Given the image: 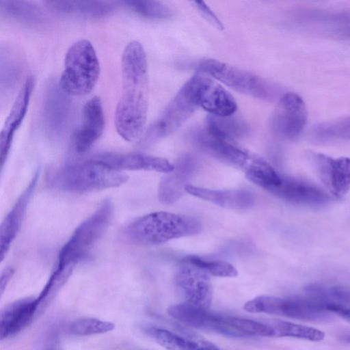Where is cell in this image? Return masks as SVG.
<instances>
[{
    "label": "cell",
    "mask_w": 350,
    "mask_h": 350,
    "mask_svg": "<svg viewBox=\"0 0 350 350\" xmlns=\"http://www.w3.org/2000/svg\"><path fill=\"white\" fill-rule=\"evenodd\" d=\"M310 159L323 184L337 198L350 190V158H332L322 153L311 152Z\"/></svg>",
    "instance_id": "13"
},
{
    "label": "cell",
    "mask_w": 350,
    "mask_h": 350,
    "mask_svg": "<svg viewBox=\"0 0 350 350\" xmlns=\"http://www.w3.org/2000/svg\"><path fill=\"white\" fill-rule=\"evenodd\" d=\"M243 308L250 312L266 313L304 321H323L329 318V312L308 296L279 297L260 295L247 301Z\"/></svg>",
    "instance_id": "9"
},
{
    "label": "cell",
    "mask_w": 350,
    "mask_h": 350,
    "mask_svg": "<svg viewBox=\"0 0 350 350\" xmlns=\"http://www.w3.org/2000/svg\"><path fill=\"white\" fill-rule=\"evenodd\" d=\"M345 340L348 342H350V335H347L346 336L345 338H344Z\"/></svg>",
    "instance_id": "38"
},
{
    "label": "cell",
    "mask_w": 350,
    "mask_h": 350,
    "mask_svg": "<svg viewBox=\"0 0 350 350\" xmlns=\"http://www.w3.org/2000/svg\"><path fill=\"white\" fill-rule=\"evenodd\" d=\"M191 161L189 159L187 166L183 171V161L178 170H174L165 174L160 180L158 188V197L159 201L165 204H173L177 201L183 192L185 191V183L187 168L191 166Z\"/></svg>",
    "instance_id": "28"
},
{
    "label": "cell",
    "mask_w": 350,
    "mask_h": 350,
    "mask_svg": "<svg viewBox=\"0 0 350 350\" xmlns=\"http://www.w3.org/2000/svg\"><path fill=\"white\" fill-rule=\"evenodd\" d=\"M198 67L200 72L240 93L264 100H272L278 96V88L275 84L240 68L214 59L202 60Z\"/></svg>",
    "instance_id": "7"
},
{
    "label": "cell",
    "mask_w": 350,
    "mask_h": 350,
    "mask_svg": "<svg viewBox=\"0 0 350 350\" xmlns=\"http://www.w3.org/2000/svg\"><path fill=\"white\" fill-rule=\"evenodd\" d=\"M0 10L5 16L27 24L38 25L46 20L41 8L29 1L1 0Z\"/></svg>",
    "instance_id": "27"
},
{
    "label": "cell",
    "mask_w": 350,
    "mask_h": 350,
    "mask_svg": "<svg viewBox=\"0 0 350 350\" xmlns=\"http://www.w3.org/2000/svg\"><path fill=\"white\" fill-rule=\"evenodd\" d=\"M90 159L120 172L146 170L167 174L175 168L166 159L137 152H105L94 155Z\"/></svg>",
    "instance_id": "16"
},
{
    "label": "cell",
    "mask_w": 350,
    "mask_h": 350,
    "mask_svg": "<svg viewBox=\"0 0 350 350\" xmlns=\"http://www.w3.org/2000/svg\"><path fill=\"white\" fill-rule=\"evenodd\" d=\"M174 284L185 303L209 309L213 296L210 275L186 258L178 264Z\"/></svg>",
    "instance_id": "11"
},
{
    "label": "cell",
    "mask_w": 350,
    "mask_h": 350,
    "mask_svg": "<svg viewBox=\"0 0 350 350\" xmlns=\"http://www.w3.org/2000/svg\"><path fill=\"white\" fill-rule=\"evenodd\" d=\"M112 213L111 202L104 200L90 217L76 228L62 247L55 269L71 272L76 264L88 256L107 228Z\"/></svg>",
    "instance_id": "6"
},
{
    "label": "cell",
    "mask_w": 350,
    "mask_h": 350,
    "mask_svg": "<svg viewBox=\"0 0 350 350\" xmlns=\"http://www.w3.org/2000/svg\"><path fill=\"white\" fill-rule=\"evenodd\" d=\"M34 84L33 76L30 75L25 79L1 129L0 135L1 167L10 150L14 135L27 113Z\"/></svg>",
    "instance_id": "18"
},
{
    "label": "cell",
    "mask_w": 350,
    "mask_h": 350,
    "mask_svg": "<svg viewBox=\"0 0 350 350\" xmlns=\"http://www.w3.org/2000/svg\"><path fill=\"white\" fill-rule=\"evenodd\" d=\"M307 109L302 98L286 92L279 99L270 121L272 131L278 136L293 139L300 135L307 122Z\"/></svg>",
    "instance_id": "12"
},
{
    "label": "cell",
    "mask_w": 350,
    "mask_h": 350,
    "mask_svg": "<svg viewBox=\"0 0 350 350\" xmlns=\"http://www.w3.org/2000/svg\"><path fill=\"white\" fill-rule=\"evenodd\" d=\"M122 88L115 111V126L125 141L135 142L144 133L148 108V76L146 52L133 40L125 46L121 61Z\"/></svg>",
    "instance_id": "1"
},
{
    "label": "cell",
    "mask_w": 350,
    "mask_h": 350,
    "mask_svg": "<svg viewBox=\"0 0 350 350\" xmlns=\"http://www.w3.org/2000/svg\"><path fill=\"white\" fill-rule=\"evenodd\" d=\"M145 332L167 350H222L206 339L190 333H178L150 327Z\"/></svg>",
    "instance_id": "21"
},
{
    "label": "cell",
    "mask_w": 350,
    "mask_h": 350,
    "mask_svg": "<svg viewBox=\"0 0 350 350\" xmlns=\"http://www.w3.org/2000/svg\"><path fill=\"white\" fill-rule=\"evenodd\" d=\"M114 327V324L109 321L96 318H82L70 325L69 332L77 336H90L109 332Z\"/></svg>",
    "instance_id": "33"
},
{
    "label": "cell",
    "mask_w": 350,
    "mask_h": 350,
    "mask_svg": "<svg viewBox=\"0 0 350 350\" xmlns=\"http://www.w3.org/2000/svg\"><path fill=\"white\" fill-rule=\"evenodd\" d=\"M268 191L291 203L305 206H322L329 200L327 193L313 183L288 176H281L279 185Z\"/></svg>",
    "instance_id": "17"
},
{
    "label": "cell",
    "mask_w": 350,
    "mask_h": 350,
    "mask_svg": "<svg viewBox=\"0 0 350 350\" xmlns=\"http://www.w3.org/2000/svg\"><path fill=\"white\" fill-rule=\"evenodd\" d=\"M45 7L59 14L85 18H100L111 14L119 2L110 1H44Z\"/></svg>",
    "instance_id": "23"
},
{
    "label": "cell",
    "mask_w": 350,
    "mask_h": 350,
    "mask_svg": "<svg viewBox=\"0 0 350 350\" xmlns=\"http://www.w3.org/2000/svg\"><path fill=\"white\" fill-rule=\"evenodd\" d=\"M199 107L193 76L167 104L165 109L144 132L139 143L152 145L180 128Z\"/></svg>",
    "instance_id": "8"
},
{
    "label": "cell",
    "mask_w": 350,
    "mask_h": 350,
    "mask_svg": "<svg viewBox=\"0 0 350 350\" xmlns=\"http://www.w3.org/2000/svg\"><path fill=\"white\" fill-rule=\"evenodd\" d=\"M273 331V337H292L310 341H320L325 334L316 328L296 324L282 320L269 321Z\"/></svg>",
    "instance_id": "30"
},
{
    "label": "cell",
    "mask_w": 350,
    "mask_h": 350,
    "mask_svg": "<svg viewBox=\"0 0 350 350\" xmlns=\"http://www.w3.org/2000/svg\"><path fill=\"white\" fill-rule=\"evenodd\" d=\"M200 15L211 25L219 30L224 29L223 24L215 13L203 1H193Z\"/></svg>",
    "instance_id": "35"
},
{
    "label": "cell",
    "mask_w": 350,
    "mask_h": 350,
    "mask_svg": "<svg viewBox=\"0 0 350 350\" xmlns=\"http://www.w3.org/2000/svg\"><path fill=\"white\" fill-rule=\"evenodd\" d=\"M168 314L189 327L232 338L273 337L269 321L224 315L183 302L168 307Z\"/></svg>",
    "instance_id": "2"
},
{
    "label": "cell",
    "mask_w": 350,
    "mask_h": 350,
    "mask_svg": "<svg viewBox=\"0 0 350 350\" xmlns=\"http://www.w3.org/2000/svg\"><path fill=\"white\" fill-rule=\"evenodd\" d=\"M319 131L325 137L350 139V117L323 125Z\"/></svg>",
    "instance_id": "34"
},
{
    "label": "cell",
    "mask_w": 350,
    "mask_h": 350,
    "mask_svg": "<svg viewBox=\"0 0 350 350\" xmlns=\"http://www.w3.org/2000/svg\"><path fill=\"white\" fill-rule=\"evenodd\" d=\"M193 77L199 107L215 116L224 117L235 113L237 102L225 88L207 76L198 74Z\"/></svg>",
    "instance_id": "15"
},
{
    "label": "cell",
    "mask_w": 350,
    "mask_h": 350,
    "mask_svg": "<svg viewBox=\"0 0 350 350\" xmlns=\"http://www.w3.org/2000/svg\"><path fill=\"white\" fill-rule=\"evenodd\" d=\"M0 82L1 92L15 87L23 70V61L18 53L10 46L1 49Z\"/></svg>",
    "instance_id": "29"
},
{
    "label": "cell",
    "mask_w": 350,
    "mask_h": 350,
    "mask_svg": "<svg viewBox=\"0 0 350 350\" xmlns=\"http://www.w3.org/2000/svg\"><path fill=\"white\" fill-rule=\"evenodd\" d=\"M39 175L40 170H38L1 224L0 228L1 261L3 260L21 227L27 204L35 190Z\"/></svg>",
    "instance_id": "20"
},
{
    "label": "cell",
    "mask_w": 350,
    "mask_h": 350,
    "mask_svg": "<svg viewBox=\"0 0 350 350\" xmlns=\"http://www.w3.org/2000/svg\"><path fill=\"white\" fill-rule=\"evenodd\" d=\"M205 129L216 137L232 142L243 137L249 131L245 122L234 114L224 117L210 115Z\"/></svg>",
    "instance_id": "25"
},
{
    "label": "cell",
    "mask_w": 350,
    "mask_h": 350,
    "mask_svg": "<svg viewBox=\"0 0 350 350\" xmlns=\"http://www.w3.org/2000/svg\"><path fill=\"white\" fill-rule=\"evenodd\" d=\"M195 144L202 151L228 165L249 174L258 163L261 157L239 146L236 142L221 139L206 129L193 135Z\"/></svg>",
    "instance_id": "10"
},
{
    "label": "cell",
    "mask_w": 350,
    "mask_h": 350,
    "mask_svg": "<svg viewBox=\"0 0 350 350\" xmlns=\"http://www.w3.org/2000/svg\"><path fill=\"white\" fill-rule=\"evenodd\" d=\"M105 116L100 98L95 96L89 99L83 109L80 125L72 136V146L77 153L88 151L103 133Z\"/></svg>",
    "instance_id": "14"
},
{
    "label": "cell",
    "mask_w": 350,
    "mask_h": 350,
    "mask_svg": "<svg viewBox=\"0 0 350 350\" xmlns=\"http://www.w3.org/2000/svg\"><path fill=\"white\" fill-rule=\"evenodd\" d=\"M68 96L60 88L59 84L52 85L46 93L44 117L46 126L53 134H59L67 125L70 103Z\"/></svg>",
    "instance_id": "24"
},
{
    "label": "cell",
    "mask_w": 350,
    "mask_h": 350,
    "mask_svg": "<svg viewBox=\"0 0 350 350\" xmlns=\"http://www.w3.org/2000/svg\"><path fill=\"white\" fill-rule=\"evenodd\" d=\"M122 172L92 159L64 166L52 174L50 184L62 191L84 193L117 187L128 180Z\"/></svg>",
    "instance_id": "4"
},
{
    "label": "cell",
    "mask_w": 350,
    "mask_h": 350,
    "mask_svg": "<svg viewBox=\"0 0 350 350\" xmlns=\"http://www.w3.org/2000/svg\"><path fill=\"white\" fill-rule=\"evenodd\" d=\"M196 217L157 211L143 215L129 224L122 232L126 241L137 245H157L174 239L193 236L202 230Z\"/></svg>",
    "instance_id": "3"
},
{
    "label": "cell",
    "mask_w": 350,
    "mask_h": 350,
    "mask_svg": "<svg viewBox=\"0 0 350 350\" xmlns=\"http://www.w3.org/2000/svg\"><path fill=\"white\" fill-rule=\"evenodd\" d=\"M185 258L209 275L232 278L238 275L237 269L231 263L225 260H206L194 255Z\"/></svg>",
    "instance_id": "32"
},
{
    "label": "cell",
    "mask_w": 350,
    "mask_h": 350,
    "mask_svg": "<svg viewBox=\"0 0 350 350\" xmlns=\"http://www.w3.org/2000/svg\"><path fill=\"white\" fill-rule=\"evenodd\" d=\"M121 3L139 15L150 19H168L173 15L167 5L158 1L129 0Z\"/></svg>",
    "instance_id": "31"
},
{
    "label": "cell",
    "mask_w": 350,
    "mask_h": 350,
    "mask_svg": "<svg viewBox=\"0 0 350 350\" xmlns=\"http://www.w3.org/2000/svg\"><path fill=\"white\" fill-rule=\"evenodd\" d=\"M327 310L329 312H334L337 315L341 317L350 323V308L339 307V306H329Z\"/></svg>",
    "instance_id": "36"
},
{
    "label": "cell",
    "mask_w": 350,
    "mask_h": 350,
    "mask_svg": "<svg viewBox=\"0 0 350 350\" xmlns=\"http://www.w3.org/2000/svg\"><path fill=\"white\" fill-rule=\"evenodd\" d=\"M99 60L92 44L81 39L68 49L59 85L68 96H85L95 87L100 75Z\"/></svg>",
    "instance_id": "5"
},
{
    "label": "cell",
    "mask_w": 350,
    "mask_h": 350,
    "mask_svg": "<svg viewBox=\"0 0 350 350\" xmlns=\"http://www.w3.org/2000/svg\"><path fill=\"white\" fill-rule=\"evenodd\" d=\"M185 192L226 208L245 210L254 204V196L245 189L215 190L187 184Z\"/></svg>",
    "instance_id": "22"
},
{
    "label": "cell",
    "mask_w": 350,
    "mask_h": 350,
    "mask_svg": "<svg viewBox=\"0 0 350 350\" xmlns=\"http://www.w3.org/2000/svg\"><path fill=\"white\" fill-rule=\"evenodd\" d=\"M13 273L14 271L11 268H6L5 271L2 273L0 280L1 294L3 293V291L6 288V286L8 284L10 278H12Z\"/></svg>",
    "instance_id": "37"
},
{
    "label": "cell",
    "mask_w": 350,
    "mask_h": 350,
    "mask_svg": "<svg viewBox=\"0 0 350 350\" xmlns=\"http://www.w3.org/2000/svg\"><path fill=\"white\" fill-rule=\"evenodd\" d=\"M306 292L326 310L329 306L350 308V288L348 287L312 284L306 287Z\"/></svg>",
    "instance_id": "26"
},
{
    "label": "cell",
    "mask_w": 350,
    "mask_h": 350,
    "mask_svg": "<svg viewBox=\"0 0 350 350\" xmlns=\"http://www.w3.org/2000/svg\"><path fill=\"white\" fill-rule=\"evenodd\" d=\"M37 297H25L14 301L1 312L0 338L6 339L15 336L25 328L37 314Z\"/></svg>",
    "instance_id": "19"
}]
</instances>
